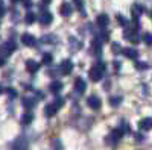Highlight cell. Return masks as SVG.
Returning a JSON list of instances; mask_svg holds the SVG:
<instances>
[{
  "mask_svg": "<svg viewBox=\"0 0 152 150\" xmlns=\"http://www.w3.org/2000/svg\"><path fill=\"white\" fill-rule=\"evenodd\" d=\"M105 70H107V64H105V62H99L97 65H94L90 71H88V76H90V79L93 82H99L100 79L104 78Z\"/></svg>",
  "mask_w": 152,
  "mask_h": 150,
  "instance_id": "6da1fadb",
  "label": "cell"
},
{
  "mask_svg": "<svg viewBox=\"0 0 152 150\" xmlns=\"http://www.w3.org/2000/svg\"><path fill=\"white\" fill-rule=\"evenodd\" d=\"M14 50H15V43L14 41H6V43H3L2 46H0V53H2L3 58L12 55Z\"/></svg>",
  "mask_w": 152,
  "mask_h": 150,
  "instance_id": "7a4b0ae2",
  "label": "cell"
},
{
  "mask_svg": "<svg viewBox=\"0 0 152 150\" xmlns=\"http://www.w3.org/2000/svg\"><path fill=\"white\" fill-rule=\"evenodd\" d=\"M72 70H73V62H72L70 59H64V61L61 62L59 71H61L62 76H69V74L72 73Z\"/></svg>",
  "mask_w": 152,
  "mask_h": 150,
  "instance_id": "3957f363",
  "label": "cell"
},
{
  "mask_svg": "<svg viewBox=\"0 0 152 150\" xmlns=\"http://www.w3.org/2000/svg\"><path fill=\"white\" fill-rule=\"evenodd\" d=\"M87 105L90 106L91 109H94V111H97V109H100V106H102V102H100V99L97 97V96H90L87 99Z\"/></svg>",
  "mask_w": 152,
  "mask_h": 150,
  "instance_id": "277c9868",
  "label": "cell"
},
{
  "mask_svg": "<svg viewBox=\"0 0 152 150\" xmlns=\"http://www.w3.org/2000/svg\"><path fill=\"white\" fill-rule=\"evenodd\" d=\"M52 20H53V17H52V14H50L49 11H44V12H41L40 18H38V21H40V24H41V26H47V24H50V23H52Z\"/></svg>",
  "mask_w": 152,
  "mask_h": 150,
  "instance_id": "5b68a950",
  "label": "cell"
},
{
  "mask_svg": "<svg viewBox=\"0 0 152 150\" xmlns=\"http://www.w3.org/2000/svg\"><path fill=\"white\" fill-rule=\"evenodd\" d=\"M11 150H28V143L24 138H17L14 143H12Z\"/></svg>",
  "mask_w": 152,
  "mask_h": 150,
  "instance_id": "8992f818",
  "label": "cell"
},
{
  "mask_svg": "<svg viewBox=\"0 0 152 150\" xmlns=\"http://www.w3.org/2000/svg\"><path fill=\"white\" fill-rule=\"evenodd\" d=\"M122 53L126 56V58H129V59H138V52L135 49H132V47H126V49H122Z\"/></svg>",
  "mask_w": 152,
  "mask_h": 150,
  "instance_id": "52a82bcc",
  "label": "cell"
},
{
  "mask_svg": "<svg viewBox=\"0 0 152 150\" xmlns=\"http://www.w3.org/2000/svg\"><path fill=\"white\" fill-rule=\"evenodd\" d=\"M96 23H97V26H99L100 29H104V28H107V26H108L110 18H108V15H107V14H100V15H97Z\"/></svg>",
  "mask_w": 152,
  "mask_h": 150,
  "instance_id": "ba28073f",
  "label": "cell"
},
{
  "mask_svg": "<svg viewBox=\"0 0 152 150\" xmlns=\"http://www.w3.org/2000/svg\"><path fill=\"white\" fill-rule=\"evenodd\" d=\"M26 70L29 73H37L38 70H40V64H38L37 61H34V59H28L26 61Z\"/></svg>",
  "mask_w": 152,
  "mask_h": 150,
  "instance_id": "9c48e42d",
  "label": "cell"
},
{
  "mask_svg": "<svg viewBox=\"0 0 152 150\" xmlns=\"http://www.w3.org/2000/svg\"><path fill=\"white\" fill-rule=\"evenodd\" d=\"M72 12H73V8H72L70 3H62V5H61V8H59V14H61L62 17H69V15H72Z\"/></svg>",
  "mask_w": 152,
  "mask_h": 150,
  "instance_id": "30bf717a",
  "label": "cell"
},
{
  "mask_svg": "<svg viewBox=\"0 0 152 150\" xmlns=\"http://www.w3.org/2000/svg\"><path fill=\"white\" fill-rule=\"evenodd\" d=\"M21 43H23L24 46L31 47V46L35 44V36L31 35V33H23V35H21Z\"/></svg>",
  "mask_w": 152,
  "mask_h": 150,
  "instance_id": "8fae6325",
  "label": "cell"
},
{
  "mask_svg": "<svg viewBox=\"0 0 152 150\" xmlns=\"http://www.w3.org/2000/svg\"><path fill=\"white\" fill-rule=\"evenodd\" d=\"M85 88H87V83H85V80L82 79V78H76V80H75V90L78 91V93H84L85 91Z\"/></svg>",
  "mask_w": 152,
  "mask_h": 150,
  "instance_id": "7c38bea8",
  "label": "cell"
},
{
  "mask_svg": "<svg viewBox=\"0 0 152 150\" xmlns=\"http://www.w3.org/2000/svg\"><path fill=\"white\" fill-rule=\"evenodd\" d=\"M90 49H91V53H93V55H97V56H99V55H100V49H102L100 40H99V38H94V40L91 41V47H90Z\"/></svg>",
  "mask_w": 152,
  "mask_h": 150,
  "instance_id": "4fadbf2b",
  "label": "cell"
},
{
  "mask_svg": "<svg viewBox=\"0 0 152 150\" xmlns=\"http://www.w3.org/2000/svg\"><path fill=\"white\" fill-rule=\"evenodd\" d=\"M138 128H140V130H151L152 128V120L149 117L140 120V123H138Z\"/></svg>",
  "mask_w": 152,
  "mask_h": 150,
  "instance_id": "5bb4252c",
  "label": "cell"
},
{
  "mask_svg": "<svg viewBox=\"0 0 152 150\" xmlns=\"http://www.w3.org/2000/svg\"><path fill=\"white\" fill-rule=\"evenodd\" d=\"M35 100L32 99V97H23L21 99V105H23V108L24 109H32L34 106H35Z\"/></svg>",
  "mask_w": 152,
  "mask_h": 150,
  "instance_id": "9a60e30c",
  "label": "cell"
},
{
  "mask_svg": "<svg viewBox=\"0 0 152 150\" xmlns=\"http://www.w3.org/2000/svg\"><path fill=\"white\" fill-rule=\"evenodd\" d=\"M56 111H58V108H56L53 103H50V105H47V106L44 108V115H46V117H53V115L56 114Z\"/></svg>",
  "mask_w": 152,
  "mask_h": 150,
  "instance_id": "2e32d148",
  "label": "cell"
},
{
  "mask_svg": "<svg viewBox=\"0 0 152 150\" xmlns=\"http://www.w3.org/2000/svg\"><path fill=\"white\" fill-rule=\"evenodd\" d=\"M49 90L52 91L53 94H58V93H59V91L62 90V83H61L59 80H53L52 83L49 85Z\"/></svg>",
  "mask_w": 152,
  "mask_h": 150,
  "instance_id": "e0dca14e",
  "label": "cell"
},
{
  "mask_svg": "<svg viewBox=\"0 0 152 150\" xmlns=\"http://www.w3.org/2000/svg\"><path fill=\"white\" fill-rule=\"evenodd\" d=\"M145 12V6H142V5H134L132 6V14H134V18H138L142 14Z\"/></svg>",
  "mask_w": 152,
  "mask_h": 150,
  "instance_id": "ac0fdd59",
  "label": "cell"
},
{
  "mask_svg": "<svg viewBox=\"0 0 152 150\" xmlns=\"http://www.w3.org/2000/svg\"><path fill=\"white\" fill-rule=\"evenodd\" d=\"M34 121V115L31 114V112H26V114L21 115V123L23 124H31Z\"/></svg>",
  "mask_w": 152,
  "mask_h": 150,
  "instance_id": "d6986e66",
  "label": "cell"
},
{
  "mask_svg": "<svg viewBox=\"0 0 152 150\" xmlns=\"http://www.w3.org/2000/svg\"><path fill=\"white\" fill-rule=\"evenodd\" d=\"M73 5L76 6V9H78L79 12H82V15H87L85 11H84V2L82 0H73Z\"/></svg>",
  "mask_w": 152,
  "mask_h": 150,
  "instance_id": "ffe728a7",
  "label": "cell"
},
{
  "mask_svg": "<svg viewBox=\"0 0 152 150\" xmlns=\"http://www.w3.org/2000/svg\"><path fill=\"white\" fill-rule=\"evenodd\" d=\"M105 143H107L108 146H111V147H114V146H116V144L119 143V140H117V138H114V136H113V135L110 133V135L107 136V138H105Z\"/></svg>",
  "mask_w": 152,
  "mask_h": 150,
  "instance_id": "44dd1931",
  "label": "cell"
},
{
  "mask_svg": "<svg viewBox=\"0 0 152 150\" xmlns=\"http://www.w3.org/2000/svg\"><path fill=\"white\" fill-rule=\"evenodd\" d=\"M35 20H37V15L34 14V12H28V14H26V17H24V21H26L28 24H32V23H35Z\"/></svg>",
  "mask_w": 152,
  "mask_h": 150,
  "instance_id": "7402d4cb",
  "label": "cell"
},
{
  "mask_svg": "<svg viewBox=\"0 0 152 150\" xmlns=\"http://www.w3.org/2000/svg\"><path fill=\"white\" fill-rule=\"evenodd\" d=\"M120 103H122V97H120V96H119V97H117V96H114V97H111V99H110V105H111V106H114V108L119 106Z\"/></svg>",
  "mask_w": 152,
  "mask_h": 150,
  "instance_id": "603a6c76",
  "label": "cell"
},
{
  "mask_svg": "<svg viewBox=\"0 0 152 150\" xmlns=\"http://www.w3.org/2000/svg\"><path fill=\"white\" fill-rule=\"evenodd\" d=\"M120 129H122V132H123V133H129V132H131V128L128 126V123H126L125 120H122V121H120Z\"/></svg>",
  "mask_w": 152,
  "mask_h": 150,
  "instance_id": "cb8c5ba5",
  "label": "cell"
},
{
  "mask_svg": "<svg viewBox=\"0 0 152 150\" xmlns=\"http://www.w3.org/2000/svg\"><path fill=\"white\" fill-rule=\"evenodd\" d=\"M111 50H113L114 55H117V53L122 52V46H120L119 43H113V44H111Z\"/></svg>",
  "mask_w": 152,
  "mask_h": 150,
  "instance_id": "d4e9b609",
  "label": "cell"
},
{
  "mask_svg": "<svg viewBox=\"0 0 152 150\" xmlns=\"http://www.w3.org/2000/svg\"><path fill=\"white\" fill-rule=\"evenodd\" d=\"M52 61H53V58H52V55H50V53H46L43 56V64L44 65H50V64H52Z\"/></svg>",
  "mask_w": 152,
  "mask_h": 150,
  "instance_id": "484cf974",
  "label": "cell"
},
{
  "mask_svg": "<svg viewBox=\"0 0 152 150\" xmlns=\"http://www.w3.org/2000/svg\"><path fill=\"white\" fill-rule=\"evenodd\" d=\"M116 20L120 23V26H123V28H125V26H128V21H126V18H125L123 15L117 14V15H116Z\"/></svg>",
  "mask_w": 152,
  "mask_h": 150,
  "instance_id": "4316f807",
  "label": "cell"
},
{
  "mask_svg": "<svg viewBox=\"0 0 152 150\" xmlns=\"http://www.w3.org/2000/svg\"><path fill=\"white\" fill-rule=\"evenodd\" d=\"M137 61V59H135ZM135 67L138 68V70H146V68H149V65L146 64V62H142V61H137L135 62Z\"/></svg>",
  "mask_w": 152,
  "mask_h": 150,
  "instance_id": "83f0119b",
  "label": "cell"
},
{
  "mask_svg": "<svg viewBox=\"0 0 152 150\" xmlns=\"http://www.w3.org/2000/svg\"><path fill=\"white\" fill-rule=\"evenodd\" d=\"M128 40H129V41H132L134 44H138V43H140V36H138V33H137V32H134Z\"/></svg>",
  "mask_w": 152,
  "mask_h": 150,
  "instance_id": "f1b7e54d",
  "label": "cell"
},
{
  "mask_svg": "<svg viewBox=\"0 0 152 150\" xmlns=\"http://www.w3.org/2000/svg\"><path fill=\"white\" fill-rule=\"evenodd\" d=\"M142 38H143V41H145L148 46H151V38H152V36H151V33H149V32L143 33V36H142Z\"/></svg>",
  "mask_w": 152,
  "mask_h": 150,
  "instance_id": "f546056e",
  "label": "cell"
},
{
  "mask_svg": "<svg viewBox=\"0 0 152 150\" xmlns=\"http://www.w3.org/2000/svg\"><path fill=\"white\" fill-rule=\"evenodd\" d=\"M6 93H8V96H9V97H12V99H15V97L18 96V93H17L14 88H8V90H6Z\"/></svg>",
  "mask_w": 152,
  "mask_h": 150,
  "instance_id": "4dcf8cb0",
  "label": "cell"
},
{
  "mask_svg": "<svg viewBox=\"0 0 152 150\" xmlns=\"http://www.w3.org/2000/svg\"><path fill=\"white\" fill-rule=\"evenodd\" d=\"M53 105H55L56 108H61L62 105H64V100H62L61 97H56V99H55V102H53Z\"/></svg>",
  "mask_w": 152,
  "mask_h": 150,
  "instance_id": "1f68e13d",
  "label": "cell"
},
{
  "mask_svg": "<svg viewBox=\"0 0 152 150\" xmlns=\"http://www.w3.org/2000/svg\"><path fill=\"white\" fill-rule=\"evenodd\" d=\"M21 2H23V6H24V8H31V6H32L31 0H21Z\"/></svg>",
  "mask_w": 152,
  "mask_h": 150,
  "instance_id": "d6a6232c",
  "label": "cell"
},
{
  "mask_svg": "<svg viewBox=\"0 0 152 150\" xmlns=\"http://www.w3.org/2000/svg\"><path fill=\"white\" fill-rule=\"evenodd\" d=\"M5 15V6H3V2L0 0V17Z\"/></svg>",
  "mask_w": 152,
  "mask_h": 150,
  "instance_id": "836d02e7",
  "label": "cell"
},
{
  "mask_svg": "<svg viewBox=\"0 0 152 150\" xmlns=\"http://www.w3.org/2000/svg\"><path fill=\"white\" fill-rule=\"evenodd\" d=\"M113 62H114V70H116V71L120 70V62L119 61H113Z\"/></svg>",
  "mask_w": 152,
  "mask_h": 150,
  "instance_id": "e575fe53",
  "label": "cell"
},
{
  "mask_svg": "<svg viewBox=\"0 0 152 150\" xmlns=\"http://www.w3.org/2000/svg\"><path fill=\"white\" fill-rule=\"evenodd\" d=\"M3 65H5V58L0 56V67H3Z\"/></svg>",
  "mask_w": 152,
  "mask_h": 150,
  "instance_id": "d590c367",
  "label": "cell"
},
{
  "mask_svg": "<svg viewBox=\"0 0 152 150\" xmlns=\"http://www.w3.org/2000/svg\"><path fill=\"white\" fill-rule=\"evenodd\" d=\"M9 2H12V3H17V2H20V0H9Z\"/></svg>",
  "mask_w": 152,
  "mask_h": 150,
  "instance_id": "8d00e7d4",
  "label": "cell"
},
{
  "mask_svg": "<svg viewBox=\"0 0 152 150\" xmlns=\"http://www.w3.org/2000/svg\"><path fill=\"white\" fill-rule=\"evenodd\" d=\"M43 3H50V0H43Z\"/></svg>",
  "mask_w": 152,
  "mask_h": 150,
  "instance_id": "74e56055",
  "label": "cell"
},
{
  "mask_svg": "<svg viewBox=\"0 0 152 150\" xmlns=\"http://www.w3.org/2000/svg\"><path fill=\"white\" fill-rule=\"evenodd\" d=\"M3 93V88H2V85H0V94H2Z\"/></svg>",
  "mask_w": 152,
  "mask_h": 150,
  "instance_id": "f35d334b",
  "label": "cell"
}]
</instances>
